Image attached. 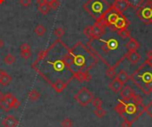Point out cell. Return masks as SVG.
I'll return each mask as SVG.
<instances>
[{"instance_id": "obj_1", "label": "cell", "mask_w": 152, "mask_h": 127, "mask_svg": "<svg viewBox=\"0 0 152 127\" xmlns=\"http://www.w3.org/2000/svg\"><path fill=\"white\" fill-rule=\"evenodd\" d=\"M69 49L61 39L57 38L48 48L39 52L32 64V69L50 85L57 80L64 81L69 85L73 79L67 61Z\"/></svg>"}, {"instance_id": "obj_2", "label": "cell", "mask_w": 152, "mask_h": 127, "mask_svg": "<svg viewBox=\"0 0 152 127\" xmlns=\"http://www.w3.org/2000/svg\"><path fill=\"white\" fill-rule=\"evenodd\" d=\"M67 61L72 74H74L79 71H89L97 59L89 44L84 45L77 42L71 49H69Z\"/></svg>"}, {"instance_id": "obj_3", "label": "cell", "mask_w": 152, "mask_h": 127, "mask_svg": "<svg viewBox=\"0 0 152 127\" xmlns=\"http://www.w3.org/2000/svg\"><path fill=\"white\" fill-rule=\"evenodd\" d=\"M110 7L107 0H88L83 5V9L95 20H100Z\"/></svg>"}, {"instance_id": "obj_4", "label": "cell", "mask_w": 152, "mask_h": 127, "mask_svg": "<svg viewBox=\"0 0 152 127\" xmlns=\"http://www.w3.org/2000/svg\"><path fill=\"white\" fill-rule=\"evenodd\" d=\"M94 96L93 93L88 90L86 87L81 88L77 94L74 96V99L82 107H87L90 103H92V101L94 100Z\"/></svg>"}, {"instance_id": "obj_5", "label": "cell", "mask_w": 152, "mask_h": 127, "mask_svg": "<svg viewBox=\"0 0 152 127\" xmlns=\"http://www.w3.org/2000/svg\"><path fill=\"white\" fill-rule=\"evenodd\" d=\"M120 14L118 12H117L112 7H110L103 15L102 17L98 20L100 21H102L104 26L106 28H112L114 27V25L117 23L118 18H119Z\"/></svg>"}, {"instance_id": "obj_6", "label": "cell", "mask_w": 152, "mask_h": 127, "mask_svg": "<svg viewBox=\"0 0 152 127\" xmlns=\"http://www.w3.org/2000/svg\"><path fill=\"white\" fill-rule=\"evenodd\" d=\"M137 17L145 24H152V5L142 4L136 10Z\"/></svg>"}, {"instance_id": "obj_7", "label": "cell", "mask_w": 152, "mask_h": 127, "mask_svg": "<svg viewBox=\"0 0 152 127\" xmlns=\"http://www.w3.org/2000/svg\"><path fill=\"white\" fill-rule=\"evenodd\" d=\"M98 41L102 42V50L104 53H109L111 50H115L118 46V41L115 38H110L108 40H104L102 37L97 39Z\"/></svg>"}, {"instance_id": "obj_8", "label": "cell", "mask_w": 152, "mask_h": 127, "mask_svg": "<svg viewBox=\"0 0 152 127\" xmlns=\"http://www.w3.org/2000/svg\"><path fill=\"white\" fill-rule=\"evenodd\" d=\"M111 7L119 14H123L129 8V4L127 0H115Z\"/></svg>"}, {"instance_id": "obj_9", "label": "cell", "mask_w": 152, "mask_h": 127, "mask_svg": "<svg viewBox=\"0 0 152 127\" xmlns=\"http://www.w3.org/2000/svg\"><path fill=\"white\" fill-rule=\"evenodd\" d=\"M120 95L123 98L124 101H130V100H134L135 101V99L138 98V96L135 94L134 91L128 85L123 87L120 91Z\"/></svg>"}, {"instance_id": "obj_10", "label": "cell", "mask_w": 152, "mask_h": 127, "mask_svg": "<svg viewBox=\"0 0 152 127\" xmlns=\"http://www.w3.org/2000/svg\"><path fill=\"white\" fill-rule=\"evenodd\" d=\"M129 24H130V21L128 20V19L124 14H120L117 23L114 25V27L111 28V30L118 31V30H119L121 28H127Z\"/></svg>"}, {"instance_id": "obj_11", "label": "cell", "mask_w": 152, "mask_h": 127, "mask_svg": "<svg viewBox=\"0 0 152 127\" xmlns=\"http://www.w3.org/2000/svg\"><path fill=\"white\" fill-rule=\"evenodd\" d=\"M73 78H76L78 82H89L92 79V76L89 71H79L73 74Z\"/></svg>"}, {"instance_id": "obj_12", "label": "cell", "mask_w": 152, "mask_h": 127, "mask_svg": "<svg viewBox=\"0 0 152 127\" xmlns=\"http://www.w3.org/2000/svg\"><path fill=\"white\" fill-rule=\"evenodd\" d=\"M4 101L11 106L12 109H18L20 106V102L19 101V100L10 93L4 94Z\"/></svg>"}, {"instance_id": "obj_13", "label": "cell", "mask_w": 152, "mask_h": 127, "mask_svg": "<svg viewBox=\"0 0 152 127\" xmlns=\"http://www.w3.org/2000/svg\"><path fill=\"white\" fill-rule=\"evenodd\" d=\"M20 56L25 59V60H28L31 57L32 55V52H31V47L27 43H24L22 44L20 46Z\"/></svg>"}, {"instance_id": "obj_14", "label": "cell", "mask_w": 152, "mask_h": 127, "mask_svg": "<svg viewBox=\"0 0 152 127\" xmlns=\"http://www.w3.org/2000/svg\"><path fill=\"white\" fill-rule=\"evenodd\" d=\"M2 125L4 127H17L19 125V121L13 116L9 115L3 119Z\"/></svg>"}, {"instance_id": "obj_15", "label": "cell", "mask_w": 152, "mask_h": 127, "mask_svg": "<svg viewBox=\"0 0 152 127\" xmlns=\"http://www.w3.org/2000/svg\"><path fill=\"white\" fill-rule=\"evenodd\" d=\"M126 58L128 60V61L132 64H137L141 59V55L136 51H128L126 54Z\"/></svg>"}, {"instance_id": "obj_16", "label": "cell", "mask_w": 152, "mask_h": 127, "mask_svg": "<svg viewBox=\"0 0 152 127\" xmlns=\"http://www.w3.org/2000/svg\"><path fill=\"white\" fill-rule=\"evenodd\" d=\"M67 85H68V84H67L66 82L61 81V80H57V81L54 82L51 86H52V88H53L56 93H62V92L66 89Z\"/></svg>"}, {"instance_id": "obj_17", "label": "cell", "mask_w": 152, "mask_h": 127, "mask_svg": "<svg viewBox=\"0 0 152 127\" xmlns=\"http://www.w3.org/2000/svg\"><path fill=\"white\" fill-rule=\"evenodd\" d=\"M12 77L6 73L4 70H2L0 71V85L2 86H6L8 85L11 82H12Z\"/></svg>"}, {"instance_id": "obj_18", "label": "cell", "mask_w": 152, "mask_h": 127, "mask_svg": "<svg viewBox=\"0 0 152 127\" xmlns=\"http://www.w3.org/2000/svg\"><path fill=\"white\" fill-rule=\"evenodd\" d=\"M129 40L127 41V43L126 44V48L128 50V51H136L139 49L140 47V44L139 42L134 39V37H130L128 38Z\"/></svg>"}, {"instance_id": "obj_19", "label": "cell", "mask_w": 152, "mask_h": 127, "mask_svg": "<svg viewBox=\"0 0 152 127\" xmlns=\"http://www.w3.org/2000/svg\"><path fill=\"white\" fill-rule=\"evenodd\" d=\"M123 86H124V85H122L118 79H114L112 82H110V85H109V87H110V89L113 92V93H120V91H121V89L123 88Z\"/></svg>"}, {"instance_id": "obj_20", "label": "cell", "mask_w": 152, "mask_h": 127, "mask_svg": "<svg viewBox=\"0 0 152 127\" xmlns=\"http://www.w3.org/2000/svg\"><path fill=\"white\" fill-rule=\"evenodd\" d=\"M116 79H118L122 85H125V84H126L127 82H128V80H129V78H130V77H129V75L126 72V71H124V70H120L119 72H118V74L116 76V77H115Z\"/></svg>"}, {"instance_id": "obj_21", "label": "cell", "mask_w": 152, "mask_h": 127, "mask_svg": "<svg viewBox=\"0 0 152 127\" xmlns=\"http://www.w3.org/2000/svg\"><path fill=\"white\" fill-rule=\"evenodd\" d=\"M41 94L38 91H37L36 89H32L28 92V98L30 101H37L40 99Z\"/></svg>"}, {"instance_id": "obj_22", "label": "cell", "mask_w": 152, "mask_h": 127, "mask_svg": "<svg viewBox=\"0 0 152 127\" xmlns=\"http://www.w3.org/2000/svg\"><path fill=\"white\" fill-rule=\"evenodd\" d=\"M127 2L129 4V7L137 10L139 7H141L143 4L144 0H127Z\"/></svg>"}, {"instance_id": "obj_23", "label": "cell", "mask_w": 152, "mask_h": 127, "mask_svg": "<svg viewBox=\"0 0 152 127\" xmlns=\"http://www.w3.org/2000/svg\"><path fill=\"white\" fill-rule=\"evenodd\" d=\"M34 31H35V33H36L38 36H44V35L45 34L46 28H45V27L44 25H42V24H37V25L36 26Z\"/></svg>"}, {"instance_id": "obj_24", "label": "cell", "mask_w": 152, "mask_h": 127, "mask_svg": "<svg viewBox=\"0 0 152 127\" xmlns=\"http://www.w3.org/2000/svg\"><path fill=\"white\" fill-rule=\"evenodd\" d=\"M117 32H118V35L121 38H123V39H127V38H130L131 37L130 31L127 28H121V29L118 30Z\"/></svg>"}, {"instance_id": "obj_25", "label": "cell", "mask_w": 152, "mask_h": 127, "mask_svg": "<svg viewBox=\"0 0 152 127\" xmlns=\"http://www.w3.org/2000/svg\"><path fill=\"white\" fill-rule=\"evenodd\" d=\"M118 66V63H117L115 66L113 67H109V69L106 70V76L109 77V78H114L115 76L117 75L116 73V68Z\"/></svg>"}, {"instance_id": "obj_26", "label": "cell", "mask_w": 152, "mask_h": 127, "mask_svg": "<svg viewBox=\"0 0 152 127\" xmlns=\"http://www.w3.org/2000/svg\"><path fill=\"white\" fill-rule=\"evenodd\" d=\"M15 61H16V59H15V57L12 53H7L4 56V62L6 65H9V66L12 65L15 62Z\"/></svg>"}, {"instance_id": "obj_27", "label": "cell", "mask_w": 152, "mask_h": 127, "mask_svg": "<svg viewBox=\"0 0 152 127\" xmlns=\"http://www.w3.org/2000/svg\"><path fill=\"white\" fill-rule=\"evenodd\" d=\"M37 6H38L37 7L38 11L42 14H44V15L47 14L50 12V10H51V7H50L49 4H41V5H37Z\"/></svg>"}, {"instance_id": "obj_28", "label": "cell", "mask_w": 152, "mask_h": 127, "mask_svg": "<svg viewBox=\"0 0 152 127\" xmlns=\"http://www.w3.org/2000/svg\"><path fill=\"white\" fill-rule=\"evenodd\" d=\"M84 34L85 36L89 38V40H93L94 38V32H93V26H87L84 29Z\"/></svg>"}, {"instance_id": "obj_29", "label": "cell", "mask_w": 152, "mask_h": 127, "mask_svg": "<svg viewBox=\"0 0 152 127\" xmlns=\"http://www.w3.org/2000/svg\"><path fill=\"white\" fill-rule=\"evenodd\" d=\"M136 111V105L134 103L125 104V112L128 114H134Z\"/></svg>"}, {"instance_id": "obj_30", "label": "cell", "mask_w": 152, "mask_h": 127, "mask_svg": "<svg viewBox=\"0 0 152 127\" xmlns=\"http://www.w3.org/2000/svg\"><path fill=\"white\" fill-rule=\"evenodd\" d=\"M125 101H119V103L115 107V111L118 112L120 116H122V114L125 112Z\"/></svg>"}, {"instance_id": "obj_31", "label": "cell", "mask_w": 152, "mask_h": 127, "mask_svg": "<svg viewBox=\"0 0 152 127\" xmlns=\"http://www.w3.org/2000/svg\"><path fill=\"white\" fill-rule=\"evenodd\" d=\"M94 114L98 118H102L107 115V111L105 109H103L102 108H100V109H95V110L94 111Z\"/></svg>"}, {"instance_id": "obj_32", "label": "cell", "mask_w": 152, "mask_h": 127, "mask_svg": "<svg viewBox=\"0 0 152 127\" xmlns=\"http://www.w3.org/2000/svg\"><path fill=\"white\" fill-rule=\"evenodd\" d=\"M64 34H65V30L62 28H56L53 30V35L59 39H61L64 36Z\"/></svg>"}, {"instance_id": "obj_33", "label": "cell", "mask_w": 152, "mask_h": 127, "mask_svg": "<svg viewBox=\"0 0 152 127\" xmlns=\"http://www.w3.org/2000/svg\"><path fill=\"white\" fill-rule=\"evenodd\" d=\"M92 104L95 109H100L102 108V101L100 98H94V100L92 101Z\"/></svg>"}, {"instance_id": "obj_34", "label": "cell", "mask_w": 152, "mask_h": 127, "mask_svg": "<svg viewBox=\"0 0 152 127\" xmlns=\"http://www.w3.org/2000/svg\"><path fill=\"white\" fill-rule=\"evenodd\" d=\"M61 127H72L73 126V121L70 118H65L61 123Z\"/></svg>"}, {"instance_id": "obj_35", "label": "cell", "mask_w": 152, "mask_h": 127, "mask_svg": "<svg viewBox=\"0 0 152 127\" xmlns=\"http://www.w3.org/2000/svg\"><path fill=\"white\" fill-rule=\"evenodd\" d=\"M0 108L3 109V110H4L5 112H8V111H10L11 110V106L4 100V101H2L1 102H0Z\"/></svg>"}, {"instance_id": "obj_36", "label": "cell", "mask_w": 152, "mask_h": 127, "mask_svg": "<svg viewBox=\"0 0 152 127\" xmlns=\"http://www.w3.org/2000/svg\"><path fill=\"white\" fill-rule=\"evenodd\" d=\"M144 111L150 118H152V101L146 105V107L144 108Z\"/></svg>"}, {"instance_id": "obj_37", "label": "cell", "mask_w": 152, "mask_h": 127, "mask_svg": "<svg viewBox=\"0 0 152 127\" xmlns=\"http://www.w3.org/2000/svg\"><path fill=\"white\" fill-rule=\"evenodd\" d=\"M60 4H60V1H59V0H53V2H51V3L49 4L51 9H53V10H57V9L59 8Z\"/></svg>"}, {"instance_id": "obj_38", "label": "cell", "mask_w": 152, "mask_h": 127, "mask_svg": "<svg viewBox=\"0 0 152 127\" xmlns=\"http://www.w3.org/2000/svg\"><path fill=\"white\" fill-rule=\"evenodd\" d=\"M20 4L24 7H28V6L31 5L32 0H20Z\"/></svg>"}, {"instance_id": "obj_39", "label": "cell", "mask_w": 152, "mask_h": 127, "mask_svg": "<svg viewBox=\"0 0 152 127\" xmlns=\"http://www.w3.org/2000/svg\"><path fill=\"white\" fill-rule=\"evenodd\" d=\"M121 127H132V122L129 121L127 118H125L121 124Z\"/></svg>"}, {"instance_id": "obj_40", "label": "cell", "mask_w": 152, "mask_h": 127, "mask_svg": "<svg viewBox=\"0 0 152 127\" xmlns=\"http://www.w3.org/2000/svg\"><path fill=\"white\" fill-rule=\"evenodd\" d=\"M144 63H146V65H148L150 68L152 69V57L151 58H147V60L145 61Z\"/></svg>"}, {"instance_id": "obj_41", "label": "cell", "mask_w": 152, "mask_h": 127, "mask_svg": "<svg viewBox=\"0 0 152 127\" xmlns=\"http://www.w3.org/2000/svg\"><path fill=\"white\" fill-rule=\"evenodd\" d=\"M37 5H41V4H47V2H46V0H37Z\"/></svg>"}, {"instance_id": "obj_42", "label": "cell", "mask_w": 152, "mask_h": 127, "mask_svg": "<svg viewBox=\"0 0 152 127\" xmlns=\"http://www.w3.org/2000/svg\"><path fill=\"white\" fill-rule=\"evenodd\" d=\"M4 94L0 91V102L2 101H4Z\"/></svg>"}, {"instance_id": "obj_43", "label": "cell", "mask_w": 152, "mask_h": 127, "mask_svg": "<svg viewBox=\"0 0 152 127\" xmlns=\"http://www.w3.org/2000/svg\"><path fill=\"white\" fill-rule=\"evenodd\" d=\"M4 46V40H3V39H1V38H0V49H2Z\"/></svg>"}, {"instance_id": "obj_44", "label": "cell", "mask_w": 152, "mask_h": 127, "mask_svg": "<svg viewBox=\"0 0 152 127\" xmlns=\"http://www.w3.org/2000/svg\"><path fill=\"white\" fill-rule=\"evenodd\" d=\"M147 57L148 58H151L152 57V50H150L147 52Z\"/></svg>"}, {"instance_id": "obj_45", "label": "cell", "mask_w": 152, "mask_h": 127, "mask_svg": "<svg viewBox=\"0 0 152 127\" xmlns=\"http://www.w3.org/2000/svg\"><path fill=\"white\" fill-rule=\"evenodd\" d=\"M146 4H148V5H152V0H147Z\"/></svg>"}, {"instance_id": "obj_46", "label": "cell", "mask_w": 152, "mask_h": 127, "mask_svg": "<svg viewBox=\"0 0 152 127\" xmlns=\"http://www.w3.org/2000/svg\"><path fill=\"white\" fill-rule=\"evenodd\" d=\"M53 0H46V2H47V4H50L51 2H53Z\"/></svg>"}, {"instance_id": "obj_47", "label": "cell", "mask_w": 152, "mask_h": 127, "mask_svg": "<svg viewBox=\"0 0 152 127\" xmlns=\"http://www.w3.org/2000/svg\"><path fill=\"white\" fill-rule=\"evenodd\" d=\"M4 2V0H0V4H3Z\"/></svg>"}, {"instance_id": "obj_48", "label": "cell", "mask_w": 152, "mask_h": 127, "mask_svg": "<svg viewBox=\"0 0 152 127\" xmlns=\"http://www.w3.org/2000/svg\"><path fill=\"white\" fill-rule=\"evenodd\" d=\"M0 71H1V69H0Z\"/></svg>"}]
</instances>
